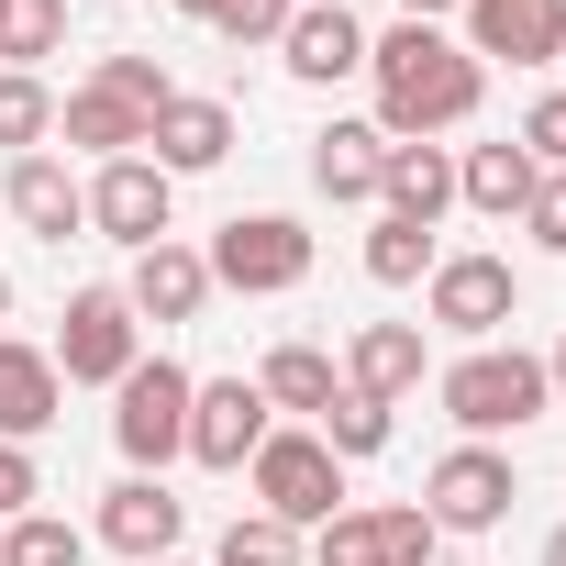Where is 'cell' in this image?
Listing matches in <instances>:
<instances>
[{"instance_id": "d4e9b609", "label": "cell", "mask_w": 566, "mask_h": 566, "mask_svg": "<svg viewBox=\"0 0 566 566\" xmlns=\"http://www.w3.org/2000/svg\"><path fill=\"white\" fill-rule=\"evenodd\" d=\"M433 222H411V211H378L367 222V277H378V290H422V277H433Z\"/></svg>"}, {"instance_id": "d6986e66", "label": "cell", "mask_w": 566, "mask_h": 566, "mask_svg": "<svg viewBox=\"0 0 566 566\" xmlns=\"http://www.w3.org/2000/svg\"><path fill=\"white\" fill-rule=\"evenodd\" d=\"M345 389H367V400H411L422 389V323H356V345H345Z\"/></svg>"}, {"instance_id": "6da1fadb", "label": "cell", "mask_w": 566, "mask_h": 566, "mask_svg": "<svg viewBox=\"0 0 566 566\" xmlns=\"http://www.w3.org/2000/svg\"><path fill=\"white\" fill-rule=\"evenodd\" d=\"M367 90H378V134L389 145H444L455 123H478L489 67L444 23H389V34H367Z\"/></svg>"}, {"instance_id": "4dcf8cb0", "label": "cell", "mask_w": 566, "mask_h": 566, "mask_svg": "<svg viewBox=\"0 0 566 566\" xmlns=\"http://www.w3.org/2000/svg\"><path fill=\"white\" fill-rule=\"evenodd\" d=\"M290 12H301V0H222V12H211V34H222V45H244V56H277Z\"/></svg>"}, {"instance_id": "83f0119b", "label": "cell", "mask_w": 566, "mask_h": 566, "mask_svg": "<svg viewBox=\"0 0 566 566\" xmlns=\"http://www.w3.org/2000/svg\"><path fill=\"white\" fill-rule=\"evenodd\" d=\"M211 566H312V533L266 522V511H233V522H222V544H211Z\"/></svg>"}, {"instance_id": "52a82bcc", "label": "cell", "mask_w": 566, "mask_h": 566, "mask_svg": "<svg viewBox=\"0 0 566 566\" xmlns=\"http://www.w3.org/2000/svg\"><path fill=\"white\" fill-rule=\"evenodd\" d=\"M56 378L67 389H123V367L145 356V323H134V301L123 290H78L67 312H56Z\"/></svg>"}, {"instance_id": "7c38bea8", "label": "cell", "mask_w": 566, "mask_h": 566, "mask_svg": "<svg viewBox=\"0 0 566 566\" xmlns=\"http://www.w3.org/2000/svg\"><path fill=\"white\" fill-rule=\"evenodd\" d=\"M178 533H189V500H178L167 478H112V489H101V522H90V544H112V555L156 566V555H178Z\"/></svg>"}, {"instance_id": "cb8c5ba5", "label": "cell", "mask_w": 566, "mask_h": 566, "mask_svg": "<svg viewBox=\"0 0 566 566\" xmlns=\"http://www.w3.org/2000/svg\"><path fill=\"white\" fill-rule=\"evenodd\" d=\"M378 156H389L378 123H323L312 134V189L323 200H378Z\"/></svg>"}, {"instance_id": "603a6c76", "label": "cell", "mask_w": 566, "mask_h": 566, "mask_svg": "<svg viewBox=\"0 0 566 566\" xmlns=\"http://www.w3.org/2000/svg\"><path fill=\"white\" fill-rule=\"evenodd\" d=\"M255 389H266V411H290V422H323V411H334V389H345V367H334L323 345H266Z\"/></svg>"}, {"instance_id": "5b68a950", "label": "cell", "mask_w": 566, "mask_h": 566, "mask_svg": "<svg viewBox=\"0 0 566 566\" xmlns=\"http://www.w3.org/2000/svg\"><path fill=\"white\" fill-rule=\"evenodd\" d=\"M200 266H211V290L277 301V290H301V277H312V222H301V211H233V222L200 244Z\"/></svg>"}, {"instance_id": "7a4b0ae2", "label": "cell", "mask_w": 566, "mask_h": 566, "mask_svg": "<svg viewBox=\"0 0 566 566\" xmlns=\"http://www.w3.org/2000/svg\"><path fill=\"white\" fill-rule=\"evenodd\" d=\"M433 400H444V422H455L467 444H500V433H522V422L555 411L544 356H522V345H467V356L433 378Z\"/></svg>"}, {"instance_id": "2e32d148", "label": "cell", "mask_w": 566, "mask_h": 566, "mask_svg": "<svg viewBox=\"0 0 566 566\" xmlns=\"http://www.w3.org/2000/svg\"><path fill=\"white\" fill-rule=\"evenodd\" d=\"M277 67H290L301 90H345V78H367V23L345 12H290V34H277Z\"/></svg>"}, {"instance_id": "60d3db41", "label": "cell", "mask_w": 566, "mask_h": 566, "mask_svg": "<svg viewBox=\"0 0 566 566\" xmlns=\"http://www.w3.org/2000/svg\"><path fill=\"white\" fill-rule=\"evenodd\" d=\"M156 566H200V555H156Z\"/></svg>"}, {"instance_id": "9a60e30c", "label": "cell", "mask_w": 566, "mask_h": 566, "mask_svg": "<svg viewBox=\"0 0 566 566\" xmlns=\"http://www.w3.org/2000/svg\"><path fill=\"white\" fill-rule=\"evenodd\" d=\"M123 301H134V323H156V334H167V323H200V312H211V266H200V244H178V233L145 244L134 277H123Z\"/></svg>"}, {"instance_id": "d6a6232c", "label": "cell", "mask_w": 566, "mask_h": 566, "mask_svg": "<svg viewBox=\"0 0 566 566\" xmlns=\"http://www.w3.org/2000/svg\"><path fill=\"white\" fill-rule=\"evenodd\" d=\"M522 233H533L544 255H566V167H544V178H533V200H522Z\"/></svg>"}, {"instance_id": "484cf974", "label": "cell", "mask_w": 566, "mask_h": 566, "mask_svg": "<svg viewBox=\"0 0 566 566\" xmlns=\"http://www.w3.org/2000/svg\"><path fill=\"white\" fill-rule=\"evenodd\" d=\"M56 45H67V0H0V67L45 78Z\"/></svg>"}, {"instance_id": "f546056e", "label": "cell", "mask_w": 566, "mask_h": 566, "mask_svg": "<svg viewBox=\"0 0 566 566\" xmlns=\"http://www.w3.org/2000/svg\"><path fill=\"white\" fill-rule=\"evenodd\" d=\"M312 433H323L345 467H356V455H389V400H367V389H334V411H323Z\"/></svg>"}, {"instance_id": "8992f818", "label": "cell", "mask_w": 566, "mask_h": 566, "mask_svg": "<svg viewBox=\"0 0 566 566\" xmlns=\"http://www.w3.org/2000/svg\"><path fill=\"white\" fill-rule=\"evenodd\" d=\"M422 323L455 334V345H500V334L522 323V277H511V255H433V277H422Z\"/></svg>"}, {"instance_id": "e575fe53", "label": "cell", "mask_w": 566, "mask_h": 566, "mask_svg": "<svg viewBox=\"0 0 566 566\" xmlns=\"http://www.w3.org/2000/svg\"><path fill=\"white\" fill-rule=\"evenodd\" d=\"M23 511H45V467L34 444H0V522H23Z\"/></svg>"}, {"instance_id": "ffe728a7", "label": "cell", "mask_w": 566, "mask_h": 566, "mask_svg": "<svg viewBox=\"0 0 566 566\" xmlns=\"http://www.w3.org/2000/svg\"><path fill=\"white\" fill-rule=\"evenodd\" d=\"M56 145H78V156H101V167H112V156H145V112L112 101L101 78H78V90L56 101Z\"/></svg>"}, {"instance_id": "44dd1931", "label": "cell", "mask_w": 566, "mask_h": 566, "mask_svg": "<svg viewBox=\"0 0 566 566\" xmlns=\"http://www.w3.org/2000/svg\"><path fill=\"white\" fill-rule=\"evenodd\" d=\"M378 211L444 222V211H455V156H444V145H389V156H378Z\"/></svg>"}, {"instance_id": "e0dca14e", "label": "cell", "mask_w": 566, "mask_h": 566, "mask_svg": "<svg viewBox=\"0 0 566 566\" xmlns=\"http://www.w3.org/2000/svg\"><path fill=\"white\" fill-rule=\"evenodd\" d=\"M145 156H156L167 178H211V167L233 156V101H200V90H178V101L145 123Z\"/></svg>"}, {"instance_id": "f35d334b", "label": "cell", "mask_w": 566, "mask_h": 566, "mask_svg": "<svg viewBox=\"0 0 566 566\" xmlns=\"http://www.w3.org/2000/svg\"><path fill=\"white\" fill-rule=\"evenodd\" d=\"M544 566H566V522H555V533H544Z\"/></svg>"}, {"instance_id": "7bdbcfd3", "label": "cell", "mask_w": 566, "mask_h": 566, "mask_svg": "<svg viewBox=\"0 0 566 566\" xmlns=\"http://www.w3.org/2000/svg\"><path fill=\"white\" fill-rule=\"evenodd\" d=\"M555 67H566V56H555Z\"/></svg>"}, {"instance_id": "5bb4252c", "label": "cell", "mask_w": 566, "mask_h": 566, "mask_svg": "<svg viewBox=\"0 0 566 566\" xmlns=\"http://www.w3.org/2000/svg\"><path fill=\"white\" fill-rule=\"evenodd\" d=\"M0 211H12L34 244H67V233H90V178L45 145V156H12V178H0Z\"/></svg>"}, {"instance_id": "ba28073f", "label": "cell", "mask_w": 566, "mask_h": 566, "mask_svg": "<svg viewBox=\"0 0 566 566\" xmlns=\"http://www.w3.org/2000/svg\"><path fill=\"white\" fill-rule=\"evenodd\" d=\"M511 500H522L511 444H455V455H433V478H422V522H433V533H500Z\"/></svg>"}, {"instance_id": "1f68e13d", "label": "cell", "mask_w": 566, "mask_h": 566, "mask_svg": "<svg viewBox=\"0 0 566 566\" xmlns=\"http://www.w3.org/2000/svg\"><path fill=\"white\" fill-rule=\"evenodd\" d=\"M90 78H101V90H112V101H134V112H145V123H156V112H167V101H178V78H167V67H156V56H101V67H90Z\"/></svg>"}, {"instance_id": "277c9868", "label": "cell", "mask_w": 566, "mask_h": 566, "mask_svg": "<svg viewBox=\"0 0 566 566\" xmlns=\"http://www.w3.org/2000/svg\"><path fill=\"white\" fill-rule=\"evenodd\" d=\"M189 367L178 356H134L123 367V389H112V444H123V467L134 478H167L178 455H189Z\"/></svg>"}, {"instance_id": "3957f363", "label": "cell", "mask_w": 566, "mask_h": 566, "mask_svg": "<svg viewBox=\"0 0 566 566\" xmlns=\"http://www.w3.org/2000/svg\"><path fill=\"white\" fill-rule=\"evenodd\" d=\"M244 489H255V511H266V522H290V533H323V522L345 511V455H334L312 422H277V433L255 444Z\"/></svg>"}, {"instance_id": "4316f807", "label": "cell", "mask_w": 566, "mask_h": 566, "mask_svg": "<svg viewBox=\"0 0 566 566\" xmlns=\"http://www.w3.org/2000/svg\"><path fill=\"white\" fill-rule=\"evenodd\" d=\"M45 145H56V90L0 67V156H45Z\"/></svg>"}, {"instance_id": "8fae6325", "label": "cell", "mask_w": 566, "mask_h": 566, "mask_svg": "<svg viewBox=\"0 0 566 566\" xmlns=\"http://www.w3.org/2000/svg\"><path fill=\"white\" fill-rule=\"evenodd\" d=\"M266 433H277V411H266V389H255V378H200V389H189V467L244 478Z\"/></svg>"}, {"instance_id": "836d02e7", "label": "cell", "mask_w": 566, "mask_h": 566, "mask_svg": "<svg viewBox=\"0 0 566 566\" xmlns=\"http://www.w3.org/2000/svg\"><path fill=\"white\" fill-rule=\"evenodd\" d=\"M511 145H522L533 167H566V90H544V101L522 112V134H511Z\"/></svg>"}, {"instance_id": "b9f144b4", "label": "cell", "mask_w": 566, "mask_h": 566, "mask_svg": "<svg viewBox=\"0 0 566 566\" xmlns=\"http://www.w3.org/2000/svg\"><path fill=\"white\" fill-rule=\"evenodd\" d=\"M301 12H334V0H301Z\"/></svg>"}, {"instance_id": "ac0fdd59", "label": "cell", "mask_w": 566, "mask_h": 566, "mask_svg": "<svg viewBox=\"0 0 566 566\" xmlns=\"http://www.w3.org/2000/svg\"><path fill=\"white\" fill-rule=\"evenodd\" d=\"M56 411H67L56 356H45V345H23V334H0V444H45V433H56Z\"/></svg>"}, {"instance_id": "9c48e42d", "label": "cell", "mask_w": 566, "mask_h": 566, "mask_svg": "<svg viewBox=\"0 0 566 566\" xmlns=\"http://www.w3.org/2000/svg\"><path fill=\"white\" fill-rule=\"evenodd\" d=\"M90 233L123 244V255L167 244V233H178V178H167L156 156H112V167H90Z\"/></svg>"}, {"instance_id": "30bf717a", "label": "cell", "mask_w": 566, "mask_h": 566, "mask_svg": "<svg viewBox=\"0 0 566 566\" xmlns=\"http://www.w3.org/2000/svg\"><path fill=\"white\" fill-rule=\"evenodd\" d=\"M433 522H422V500H345L323 533H312V566H433Z\"/></svg>"}, {"instance_id": "7402d4cb", "label": "cell", "mask_w": 566, "mask_h": 566, "mask_svg": "<svg viewBox=\"0 0 566 566\" xmlns=\"http://www.w3.org/2000/svg\"><path fill=\"white\" fill-rule=\"evenodd\" d=\"M533 178H544V167H533L522 145H467V156H455V200H467L478 222H522Z\"/></svg>"}, {"instance_id": "74e56055", "label": "cell", "mask_w": 566, "mask_h": 566, "mask_svg": "<svg viewBox=\"0 0 566 566\" xmlns=\"http://www.w3.org/2000/svg\"><path fill=\"white\" fill-rule=\"evenodd\" d=\"M167 12H189V23H211V12H222V0H167Z\"/></svg>"}, {"instance_id": "4fadbf2b", "label": "cell", "mask_w": 566, "mask_h": 566, "mask_svg": "<svg viewBox=\"0 0 566 566\" xmlns=\"http://www.w3.org/2000/svg\"><path fill=\"white\" fill-rule=\"evenodd\" d=\"M467 56L478 67H555L566 56V0H467Z\"/></svg>"}, {"instance_id": "ab89813d", "label": "cell", "mask_w": 566, "mask_h": 566, "mask_svg": "<svg viewBox=\"0 0 566 566\" xmlns=\"http://www.w3.org/2000/svg\"><path fill=\"white\" fill-rule=\"evenodd\" d=\"M0 323H12V277H0Z\"/></svg>"}, {"instance_id": "f1b7e54d", "label": "cell", "mask_w": 566, "mask_h": 566, "mask_svg": "<svg viewBox=\"0 0 566 566\" xmlns=\"http://www.w3.org/2000/svg\"><path fill=\"white\" fill-rule=\"evenodd\" d=\"M0 566H90V533L56 511H23V522H0Z\"/></svg>"}, {"instance_id": "d590c367", "label": "cell", "mask_w": 566, "mask_h": 566, "mask_svg": "<svg viewBox=\"0 0 566 566\" xmlns=\"http://www.w3.org/2000/svg\"><path fill=\"white\" fill-rule=\"evenodd\" d=\"M444 12H467V0H400V23H444Z\"/></svg>"}, {"instance_id": "8d00e7d4", "label": "cell", "mask_w": 566, "mask_h": 566, "mask_svg": "<svg viewBox=\"0 0 566 566\" xmlns=\"http://www.w3.org/2000/svg\"><path fill=\"white\" fill-rule=\"evenodd\" d=\"M544 389H555V411H566V334H555V356H544Z\"/></svg>"}]
</instances>
